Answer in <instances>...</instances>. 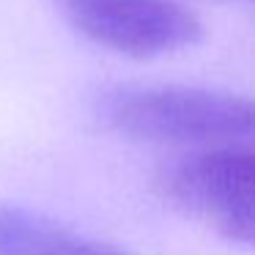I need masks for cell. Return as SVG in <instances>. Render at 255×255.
Here are the masks:
<instances>
[{"label":"cell","instance_id":"obj_1","mask_svg":"<svg viewBox=\"0 0 255 255\" xmlns=\"http://www.w3.org/2000/svg\"><path fill=\"white\" fill-rule=\"evenodd\" d=\"M116 132L145 143L198 151H255V99L203 88H143L116 94L105 107Z\"/></svg>","mask_w":255,"mask_h":255},{"label":"cell","instance_id":"obj_2","mask_svg":"<svg viewBox=\"0 0 255 255\" xmlns=\"http://www.w3.org/2000/svg\"><path fill=\"white\" fill-rule=\"evenodd\" d=\"M159 192L184 214L255 250V151H195L162 170Z\"/></svg>","mask_w":255,"mask_h":255},{"label":"cell","instance_id":"obj_3","mask_svg":"<svg viewBox=\"0 0 255 255\" xmlns=\"http://www.w3.org/2000/svg\"><path fill=\"white\" fill-rule=\"evenodd\" d=\"M66 19L94 44L129 58H154L200 39L195 14L173 0H61Z\"/></svg>","mask_w":255,"mask_h":255},{"label":"cell","instance_id":"obj_4","mask_svg":"<svg viewBox=\"0 0 255 255\" xmlns=\"http://www.w3.org/2000/svg\"><path fill=\"white\" fill-rule=\"evenodd\" d=\"M0 255H132L19 206H0Z\"/></svg>","mask_w":255,"mask_h":255}]
</instances>
